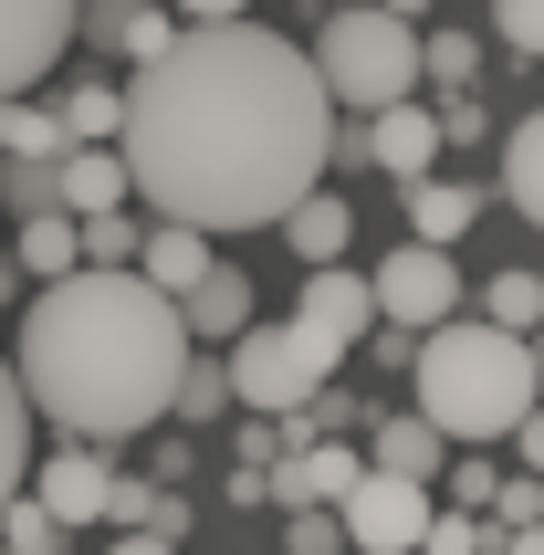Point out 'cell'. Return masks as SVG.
Instances as JSON below:
<instances>
[{"instance_id": "6da1fadb", "label": "cell", "mask_w": 544, "mask_h": 555, "mask_svg": "<svg viewBox=\"0 0 544 555\" xmlns=\"http://www.w3.org/2000/svg\"><path fill=\"white\" fill-rule=\"evenodd\" d=\"M126 179L179 231H283L325 189L335 94L303 42L262 22H179V42L126 74Z\"/></svg>"}, {"instance_id": "7a4b0ae2", "label": "cell", "mask_w": 544, "mask_h": 555, "mask_svg": "<svg viewBox=\"0 0 544 555\" xmlns=\"http://www.w3.org/2000/svg\"><path fill=\"white\" fill-rule=\"evenodd\" d=\"M189 314L157 294L147 273H63L31 294L22 314V399L53 420L63 440H137L179 409L189 377Z\"/></svg>"}, {"instance_id": "3957f363", "label": "cell", "mask_w": 544, "mask_h": 555, "mask_svg": "<svg viewBox=\"0 0 544 555\" xmlns=\"http://www.w3.org/2000/svg\"><path fill=\"white\" fill-rule=\"evenodd\" d=\"M419 420L440 440H514L523 420L544 409V367H534V336H503L482 314H461L440 336H419Z\"/></svg>"}, {"instance_id": "277c9868", "label": "cell", "mask_w": 544, "mask_h": 555, "mask_svg": "<svg viewBox=\"0 0 544 555\" xmlns=\"http://www.w3.org/2000/svg\"><path fill=\"white\" fill-rule=\"evenodd\" d=\"M314 74H325L335 105L388 116V105L419 94V31L398 22V11H377V0H346V11H325V31H314Z\"/></svg>"}, {"instance_id": "5b68a950", "label": "cell", "mask_w": 544, "mask_h": 555, "mask_svg": "<svg viewBox=\"0 0 544 555\" xmlns=\"http://www.w3.org/2000/svg\"><path fill=\"white\" fill-rule=\"evenodd\" d=\"M335 367H346V357L283 314V325H251V336L231 346V399H242V420H294V409L325 399Z\"/></svg>"}, {"instance_id": "8992f818", "label": "cell", "mask_w": 544, "mask_h": 555, "mask_svg": "<svg viewBox=\"0 0 544 555\" xmlns=\"http://www.w3.org/2000/svg\"><path fill=\"white\" fill-rule=\"evenodd\" d=\"M377 325H398V336H440V325H461V262L451 251H429V242H398L388 262H377Z\"/></svg>"}, {"instance_id": "52a82bcc", "label": "cell", "mask_w": 544, "mask_h": 555, "mask_svg": "<svg viewBox=\"0 0 544 555\" xmlns=\"http://www.w3.org/2000/svg\"><path fill=\"white\" fill-rule=\"evenodd\" d=\"M335 514H346V545H357V555H419L429 525H440L429 482H398V472H366Z\"/></svg>"}, {"instance_id": "ba28073f", "label": "cell", "mask_w": 544, "mask_h": 555, "mask_svg": "<svg viewBox=\"0 0 544 555\" xmlns=\"http://www.w3.org/2000/svg\"><path fill=\"white\" fill-rule=\"evenodd\" d=\"M74 22H85V0H0V105L31 94V85L63 63Z\"/></svg>"}, {"instance_id": "9c48e42d", "label": "cell", "mask_w": 544, "mask_h": 555, "mask_svg": "<svg viewBox=\"0 0 544 555\" xmlns=\"http://www.w3.org/2000/svg\"><path fill=\"white\" fill-rule=\"evenodd\" d=\"M116 482H126V472L105 462V440H63L53 462H31V503H42L63 534H74V525H105V514H116Z\"/></svg>"}, {"instance_id": "30bf717a", "label": "cell", "mask_w": 544, "mask_h": 555, "mask_svg": "<svg viewBox=\"0 0 544 555\" xmlns=\"http://www.w3.org/2000/svg\"><path fill=\"white\" fill-rule=\"evenodd\" d=\"M294 325H303V336H325L335 357H346V346H366V336H377V283H366V273H346V262L303 273V294H294Z\"/></svg>"}, {"instance_id": "8fae6325", "label": "cell", "mask_w": 544, "mask_h": 555, "mask_svg": "<svg viewBox=\"0 0 544 555\" xmlns=\"http://www.w3.org/2000/svg\"><path fill=\"white\" fill-rule=\"evenodd\" d=\"M357 482H366L357 440H314V451H283V462H272V503H283V514H335Z\"/></svg>"}, {"instance_id": "7c38bea8", "label": "cell", "mask_w": 544, "mask_h": 555, "mask_svg": "<svg viewBox=\"0 0 544 555\" xmlns=\"http://www.w3.org/2000/svg\"><path fill=\"white\" fill-rule=\"evenodd\" d=\"M366 168H388L398 189H419L440 179V105H388V116H366Z\"/></svg>"}, {"instance_id": "4fadbf2b", "label": "cell", "mask_w": 544, "mask_h": 555, "mask_svg": "<svg viewBox=\"0 0 544 555\" xmlns=\"http://www.w3.org/2000/svg\"><path fill=\"white\" fill-rule=\"evenodd\" d=\"M74 42H105V53H137V63H157L168 42H179V11H168V0H85Z\"/></svg>"}, {"instance_id": "5bb4252c", "label": "cell", "mask_w": 544, "mask_h": 555, "mask_svg": "<svg viewBox=\"0 0 544 555\" xmlns=\"http://www.w3.org/2000/svg\"><path fill=\"white\" fill-rule=\"evenodd\" d=\"M366 472H398V482H440V472H451V440L429 430L419 409H388V420H366Z\"/></svg>"}, {"instance_id": "9a60e30c", "label": "cell", "mask_w": 544, "mask_h": 555, "mask_svg": "<svg viewBox=\"0 0 544 555\" xmlns=\"http://www.w3.org/2000/svg\"><path fill=\"white\" fill-rule=\"evenodd\" d=\"M179 314H189V346H220V357L262 325V314H251V273H231V262H220L199 294H179Z\"/></svg>"}, {"instance_id": "2e32d148", "label": "cell", "mask_w": 544, "mask_h": 555, "mask_svg": "<svg viewBox=\"0 0 544 555\" xmlns=\"http://www.w3.org/2000/svg\"><path fill=\"white\" fill-rule=\"evenodd\" d=\"M137 273L179 305V294H199V283L220 273V251H210V231H179V220H147V251H137Z\"/></svg>"}, {"instance_id": "e0dca14e", "label": "cell", "mask_w": 544, "mask_h": 555, "mask_svg": "<svg viewBox=\"0 0 544 555\" xmlns=\"http://www.w3.org/2000/svg\"><path fill=\"white\" fill-rule=\"evenodd\" d=\"M482 210H492V199H482L471 179H419V189H409V242L451 251V242H461V231H471Z\"/></svg>"}, {"instance_id": "ac0fdd59", "label": "cell", "mask_w": 544, "mask_h": 555, "mask_svg": "<svg viewBox=\"0 0 544 555\" xmlns=\"http://www.w3.org/2000/svg\"><path fill=\"white\" fill-rule=\"evenodd\" d=\"M126 199H137V179H126L116 147H74L63 157V210L74 220H105V210H126Z\"/></svg>"}, {"instance_id": "d6986e66", "label": "cell", "mask_w": 544, "mask_h": 555, "mask_svg": "<svg viewBox=\"0 0 544 555\" xmlns=\"http://www.w3.org/2000/svg\"><path fill=\"white\" fill-rule=\"evenodd\" d=\"M283 242H294V262H303V273H325V262H346V242H357V210H346L335 189H314V199L283 220Z\"/></svg>"}, {"instance_id": "ffe728a7", "label": "cell", "mask_w": 544, "mask_h": 555, "mask_svg": "<svg viewBox=\"0 0 544 555\" xmlns=\"http://www.w3.org/2000/svg\"><path fill=\"white\" fill-rule=\"evenodd\" d=\"M22 482H31V399H22V367L0 357V514L22 503Z\"/></svg>"}, {"instance_id": "44dd1931", "label": "cell", "mask_w": 544, "mask_h": 555, "mask_svg": "<svg viewBox=\"0 0 544 555\" xmlns=\"http://www.w3.org/2000/svg\"><path fill=\"white\" fill-rule=\"evenodd\" d=\"M503 199H514V210L544 231V105L514 126V137H503Z\"/></svg>"}, {"instance_id": "7402d4cb", "label": "cell", "mask_w": 544, "mask_h": 555, "mask_svg": "<svg viewBox=\"0 0 544 555\" xmlns=\"http://www.w3.org/2000/svg\"><path fill=\"white\" fill-rule=\"evenodd\" d=\"M22 273H31V283L85 273V220H74V210H53V220H22Z\"/></svg>"}, {"instance_id": "603a6c76", "label": "cell", "mask_w": 544, "mask_h": 555, "mask_svg": "<svg viewBox=\"0 0 544 555\" xmlns=\"http://www.w3.org/2000/svg\"><path fill=\"white\" fill-rule=\"evenodd\" d=\"M63 137H74V147H116L126 137V85H63Z\"/></svg>"}, {"instance_id": "cb8c5ba5", "label": "cell", "mask_w": 544, "mask_h": 555, "mask_svg": "<svg viewBox=\"0 0 544 555\" xmlns=\"http://www.w3.org/2000/svg\"><path fill=\"white\" fill-rule=\"evenodd\" d=\"M0 210L53 220L63 210V157H0Z\"/></svg>"}, {"instance_id": "d4e9b609", "label": "cell", "mask_w": 544, "mask_h": 555, "mask_svg": "<svg viewBox=\"0 0 544 555\" xmlns=\"http://www.w3.org/2000/svg\"><path fill=\"white\" fill-rule=\"evenodd\" d=\"M0 157H74V137H63V116H53V105L11 94V105H0Z\"/></svg>"}, {"instance_id": "484cf974", "label": "cell", "mask_w": 544, "mask_h": 555, "mask_svg": "<svg viewBox=\"0 0 544 555\" xmlns=\"http://www.w3.org/2000/svg\"><path fill=\"white\" fill-rule=\"evenodd\" d=\"M482 325H503V336H544V273H492L482 283Z\"/></svg>"}, {"instance_id": "4316f807", "label": "cell", "mask_w": 544, "mask_h": 555, "mask_svg": "<svg viewBox=\"0 0 544 555\" xmlns=\"http://www.w3.org/2000/svg\"><path fill=\"white\" fill-rule=\"evenodd\" d=\"M419 85L471 94V85H482V42H471V31H419Z\"/></svg>"}, {"instance_id": "83f0119b", "label": "cell", "mask_w": 544, "mask_h": 555, "mask_svg": "<svg viewBox=\"0 0 544 555\" xmlns=\"http://www.w3.org/2000/svg\"><path fill=\"white\" fill-rule=\"evenodd\" d=\"M220 409H242V399H231V357H220V346H199V357H189V377H179V409H168V420H220Z\"/></svg>"}, {"instance_id": "f1b7e54d", "label": "cell", "mask_w": 544, "mask_h": 555, "mask_svg": "<svg viewBox=\"0 0 544 555\" xmlns=\"http://www.w3.org/2000/svg\"><path fill=\"white\" fill-rule=\"evenodd\" d=\"M137 251H147V220H126V210L85 220V262L94 273H137Z\"/></svg>"}, {"instance_id": "f546056e", "label": "cell", "mask_w": 544, "mask_h": 555, "mask_svg": "<svg viewBox=\"0 0 544 555\" xmlns=\"http://www.w3.org/2000/svg\"><path fill=\"white\" fill-rule=\"evenodd\" d=\"M0 555H63V525L53 514H42V503H11V514H0Z\"/></svg>"}, {"instance_id": "4dcf8cb0", "label": "cell", "mask_w": 544, "mask_h": 555, "mask_svg": "<svg viewBox=\"0 0 544 555\" xmlns=\"http://www.w3.org/2000/svg\"><path fill=\"white\" fill-rule=\"evenodd\" d=\"M283 555H357L346 514H283Z\"/></svg>"}, {"instance_id": "1f68e13d", "label": "cell", "mask_w": 544, "mask_h": 555, "mask_svg": "<svg viewBox=\"0 0 544 555\" xmlns=\"http://www.w3.org/2000/svg\"><path fill=\"white\" fill-rule=\"evenodd\" d=\"M419 555H503V545H492V525H482V514H461V503H451V514L429 525V545H419Z\"/></svg>"}, {"instance_id": "d6a6232c", "label": "cell", "mask_w": 544, "mask_h": 555, "mask_svg": "<svg viewBox=\"0 0 544 555\" xmlns=\"http://www.w3.org/2000/svg\"><path fill=\"white\" fill-rule=\"evenodd\" d=\"M492 31H503L523 63H544V0H492Z\"/></svg>"}, {"instance_id": "836d02e7", "label": "cell", "mask_w": 544, "mask_h": 555, "mask_svg": "<svg viewBox=\"0 0 544 555\" xmlns=\"http://www.w3.org/2000/svg\"><path fill=\"white\" fill-rule=\"evenodd\" d=\"M440 147H492V116H482V94H440Z\"/></svg>"}, {"instance_id": "e575fe53", "label": "cell", "mask_w": 544, "mask_h": 555, "mask_svg": "<svg viewBox=\"0 0 544 555\" xmlns=\"http://www.w3.org/2000/svg\"><path fill=\"white\" fill-rule=\"evenodd\" d=\"M492 525H503V534H523V525H544V482H534V472H514V482H503V493H492Z\"/></svg>"}, {"instance_id": "d590c367", "label": "cell", "mask_w": 544, "mask_h": 555, "mask_svg": "<svg viewBox=\"0 0 544 555\" xmlns=\"http://www.w3.org/2000/svg\"><path fill=\"white\" fill-rule=\"evenodd\" d=\"M492 493H503V472H492V462H461L451 472V503H461V514H492Z\"/></svg>"}, {"instance_id": "8d00e7d4", "label": "cell", "mask_w": 544, "mask_h": 555, "mask_svg": "<svg viewBox=\"0 0 544 555\" xmlns=\"http://www.w3.org/2000/svg\"><path fill=\"white\" fill-rule=\"evenodd\" d=\"M147 534H168V545H189V493H179V482H157V525Z\"/></svg>"}, {"instance_id": "74e56055", "label": "cell", "mask_w": 544, "mask_h": 555, "mask_svg": "<svg viewBox=\"0 0 544 555\" xmlns=\"http://www.w3.org/2000/svg\"><path fill=\"white\" fill-rule=\"evenodd\" d=\"M179 22H251V0H168Z\"/></svg>"}, {"instance_id": "f35d334b", "label": "cell", "mask_w": 544, "mask_h": 555, "mask_svg": "<svg viewBox=\"0 0 544 555\" xmlns=\"http://www.w3.org/2000/svg\"><path fill=\"white\" fill-rule=\"evenodd\" d=\"M514 451H523V472H534V482H544V409H534V420H523V430H514Z\"/></svg>"}, {"instance_id": "ab89813d", "label": "cell", "mask_w": 544, "mask_h": 555, "mask_svg": "<svg viewBox=\"0 0 544 555\" xmlns=\"http://www.w3.org/2000/svg\"><path fill=\"white\" fill-rule=\"evenodd\" d=\"M105 555H179L168 534H126V545H105Z\"/></svg>"}, {"instance_id": "60d3db41", "label": "cell", "mask_w": 544, "mask_h": 555, "mask_svg": "<svg viewBox=\"0 0 544 555\" xmlns=\"http://www.w3.org/2000/svg\"><path fill=\"white\" fill-rule=\"evenodd\" d=\"M503 555H544V525H523V534H514V545H503Z\"/></svg>"}, {"instance_id": "b9f144b4", "label": "cell", "mask_w": 544, "mask_h": 555, "mask_svg": "<svg viewBox=\"0 0 544 555\" xmlns=\"http://www.w3.org/2000/svg\"><path fill=\"white\" fill-rule=\"evenodd\" d=\"M377 11H398V22H429V0H377Z\"/></svg>"}, {"instance_id": "7bdbcfd3", "label": "cell", "mask_w": 544, "mask_h": 555, "mask_svg": "<svg viewBox=\"0 0 544 555\" xmlns=\"http://www.w3.org/2000/svg\"><path fill=\"white\" fill-rule=\"evenodd\" d=\"M11 294H22V262H0V305H11Z\"/></svg>"}]
</instances>
